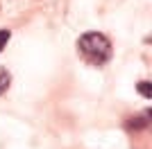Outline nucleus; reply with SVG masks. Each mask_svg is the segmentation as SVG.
<instances>
[{
  "mask_svg": "<svg viewBox=\"0 0 152 149\" xmlns=\"http://www.w3.org/2000/svg\"><path fill=\"white\" fill-rule=\"evenodd\" d=\"M77 52L82 54V59L91 66H102L109 61L111 56V43L109 38L100 32H86L77 41Z\"/></svg>",
  "mask_w": 152,
  "mask_h": 149,
  "instance_id": "1",
  "label": "nucleus"
},
{
  "mask_svg": "<svg viewBox=\"0 0 152 149\" xmlns=\"http://www.w3.org/2000/svg\"><path fill=\"white\" fill-rule=\"evenodd\" d=\"M7 41H9V32H7V30H0V50L7 45Z\"/></svg>",
  "mask_w": 152,
  "mask_h": 149,
  "instance_id": "4",
  "label": "nucleus"
},
{
  "mask_svg": "<svg viewBox=\"0 0 152 149\" xmlns=\"http://www.w3.org/2000/svg\"><path fill=\"white\" fill-rule=\"evenodd\" d=\"M9 84H12V74L7 72L5 68H0V95H2L7 88H9Z\"/></svg>",
  "mask_w": 152,
  "mask_h": 149,
  "instance_id": "2",
  "label": "nucleus"
},
{
  "mask_svg": "<svg viewBox=\"0 0 152 149\" xmlns=\"http://www.w3.org/2000/svg\"><path fill=\"white\" fill-rule=\"evenodd\" d=\"M139 90H141V95H143V97H150V95H152V84L141 81V84H139Z\"/></svg>",
  "mask_w": 152,
  "mask_h": 149,
  "instance_id": "3",
  "label": "nucleus"
}]
</instances>
